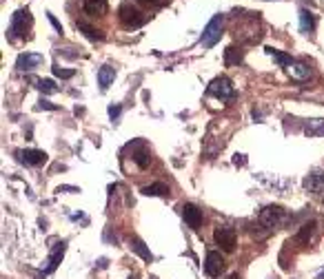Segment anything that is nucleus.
Here are the masks:
<instances>
[{
  "label": "nucleus",
  "instance_id": "nucleus-26",
  "mask_svg": "<svg viewBox=\"0 0 324 279\" xmlns=\"http://www.w3.org/2000/svg\"><path fill=\"white\" fill-rule=\"evenodd\" d=\"M74 74H76L74 69H63L60 64H56V66H53V76L63 78V80H69V78H74Z\"/></svg>",
  "mask_w": 324,
  "mask_h": 279
},
{
  "label": "nucleus",
  "instance_id": "nucleus-19",
  "mask_svg": "<svg viewBox=\"0 0 324 279\" xmlns=\"http://www.w3.org/2000/svg\"><path fill=\"white\" fill-rule=\"evenodd\" d=\"M304 133L309 137H320L324 135V120H309L304 124Z\"/></svg>",
  "mask_w": 324,
  "mask_h": 279
},
{
  "label": "nucleus",
  "instance_id": "nucleus-23",
  "mask_svg": "<svg viewBox=\"0 0 324 279\" xmlns=\"http://www.w3.org/2000/svg\"><path fill=\"white\" fill-rule=\"evenodd\" d=\"M78 29H80L85 36L89 38V40H104V33L102 31H98V29H93V27H89V25H85V22H78Z\"/></svg>",
  "mask_w": 324,
  "mask_h": 279
},
{
  "label": "nucleus",
  "instance_id": "nucleus-30",
  "mask_svg": "<svg viewBox=\"0 0 324 279\" xmlns=\"http://www.w3.org/2000/svg\"><path fill=\"white\" fill-rule=\"evenodd\" d=\"M138 3L144 7H158V5H162V0H138Z\"/></svg>",
  "mask_w": 324,
  "mask_h": 279
},
{
  "label": "nucleus",
  "instance_id": "nucleus-24",
  "mask_svg": "<svg viewBox=\"0 0 324 279\" xmlns=\"http://www.w3.org/2000/svg\"><path fill=\"white\" fill-rule=\"evenodd\" d=\"M242 62V51L236 47H229L225 51V64H240Z\"/></svg>",
  "mask_w": 324,
  "mask_h": 279
},
{
  "label": "nucleus",
  "instance_id": "nucleus-16",
  "mask_svg": "<svg viewBox=\"0 0 324 279\" xmlns=\"http://www.w3.org/2000/svg\"><path fill=\"white\" fill-rule=\"evenodd\" d=\"M315 29V16L309 9H300V31L311 33Z\"/></svg>",
  "mask_w": 324,
  "mask_h": 279
},
{
  "label": "nucleus",
  "instance_id": "nucleus-9",
  "mask_svg": "<svg viewBox=\"0 0 324 279\" xmlns=\"http://www.w3.org/2000/svg\"><path fill=\"white\" fill-rule=\"evenodd\" d=\"M16 155H18V160L22 164L27 166H40L47 162V153L44 151H38V149H25V151H16Z\"/></svg>",
  "mask_w": 324,
  "mask_h": 279
},
{
  "label": "nucleus",
  "instance_id": "nucleus-13",
  "mask_svg": "<svg viewBox=\"0 0 324 279\" xmlns=\"http://www.w3.org/2000/svg\"><path fill=\"white\" fill-rule=\"evenodd\" d=\"M114 78H116V69L111 64H102L98 69V87H100V91H107L109 85L114 82Z\"/></svg>",
  "mask_w": 324,
  "mask_h": 279
},
{
  "label": "nucleus",
  "instance_id": "nucleus-1",
  "mask_svg": "<svg viewBox=\"0 0 324 279\" xmlns=\"http://www.w3.org/2000/svg\"><path fill=\"white\" fill-rule=\"evenodd\" d=\"M287 211L282 208V206H278V204H271V206H264V208L260 211V215H258V224L260 228H264L266 233H271V231H276V228H280L284 222H287Z\"/></svg>",
  "mask_w": 324,
  "mask_h": 279
},
{
  "label": "nucleus",
  "instance_id": "nucleus-12",
  "mask_svg": "<svg viewBox=\"0 0 324 279\" xmlns=\"http://www.w3.org/2000/svg\"><path fill=\"white\" fill-rule=\"evenodd\" d=\"M82 9H85L87 16L100 18V16L107 14L109 5H107V0H82Z\"/></svg>",
  "mask_w": 324,
  "mask_h": 279
},
{
  "label": "nucleus",
  "instance_id": "nucleus-4",
  "mask_svg": "<svg viewBox=\"0 0 324 279\" xmlns=\"http://www.w3.org/2000/svg\"><path fill=\"white\" fill-rule=\"evenodd\" d=\"M213 239H215L218 246L225 250V253H231V250L236 248L238 235H236V231H233L231 226H218L215 233H213Z\"/></svg>",
  "mask_w": 324,
  "mask_h": 279
},
{
  "label": "nucleus",
  "instance_id": "nucleus-3",
  "mask_svg": "<svg viewBox=\"0 0 324 279\" xmlns=\"http://www.w3.org/2000/svg\"><path fill=\"white\" fill-rule=\"evenodd\" d=\"M206 93L209 96H215L220 100H229L236 96V87H233V82L229 80V78L220 76V78H213V80L209 82V89H206Z\"/></svg>",
  "mask_w": 324,
  "mask_h": 279
},
{
  "label": "nucleus",
  "instance_id": "nucleus-14",
  "mask_svg": "<svg viewBox=\"0 0 324 279\" xmlns=\"http://www.w3.org/2000/svg\"><path fill=\"white\" fill-rule=\"evenodd\" d=\"M63 255H65V242H60V244H56L53 253L49 255V259H47V268L42 270V275H49V272H51V270H56V266L60 264V259H63Z\"/></svg>",
  "mask_w": 324,
  "mask_h": 279
},
{
  "label": "nucleus",
  "instance_id": "nucleus-28",
  "mask_svg": "<svg viewBox=\"0 0 324 279\" xmlns=\"http://www.w3.org/2000/svg\"><path fill=\"white\" fill-rule=\"evenodd\" d=\"M47 18H49V22H51V25L56 27V31H58V33H63V25H60L58 20H56V16H53V14H47Z\"/></svg>",
  "mask_w": 324,
  "mask_h": 279
},
{
  "label": "nucleus",
  "instance_id": "nucleus-31",
  "mask_svg": "<svg viewBox=\"0 0 324 279\" xmlns=\"http://www.w3.org/2000/svg\"><path fill=\"white\" fill-rule=\"evenodd\" d=\"M233 164H236V166H238V164L242 166V164H244V155H236V158H233Z\"/></svg>",
  "mask_w": 324,
  "mask_h": 279
},
{
  "label": "nucleus",
  "instance_id": "nucleus-33",
  "mask_svg": "<svg viewBox=\"0 0 324 279\" xmlns=\"http://www.w3.org/2000/svg\"><path fill=\"white\" fill-rule=\"evenodd\" d=\"M317 279H324V268H322V272H320V275H317Z\"/></svg>",
  "mask_w": 324,
  "mask_h": 279
},
{
  "label": "nucleus",
  "instance_id": "nucleus-8",
  "mask_svg": "<svg viewBox=\"0 0 324 279\" xmlns=\"http://www.w3.org/2000/svg\"><path fill=\"white\" fill-rule=\"evenodd\" d=\"M304 188L309 193L317 195V197H324V171H313L304 177Z\"/></svg>",
  "mask_w": 324,
  "mask_h": 279
},
{
  "label": "nucleus",
  "instance_id": "nucleus-6",
  "mask_svg": "<svg viewBox=\"0 0 324 279\" xmlns=\"http://www.w3.org/2000/svg\"><path fill=\"white\" fill-rule=\"evenodd\" d=\"M31 22V16H29V9H18L14 14V18H11V27H9V36L11 40L14 38H18L25 33V27Z\"/></svg>",
  "mask_w": 324,
  "mask_h": 279
},
{
  "label": "nucleus",
  "instance_id": "nucleus-18",
  "mask_svg": "<svg viewBox=\"0 0 324 279\" xmlns=\"http://www.w3.org/2000/svg\"><path fill=\"white\" fill-rule=\"evenodd\" d=\"M169 193V186L162 182H155V184H149V186L142 188V195H147V197H162V195Z\"/></svg>",
  "mask_w": 324,
  "mask_h": 279
},
{
  "label": "nucleus",
  "instance_id": "nucleus-15",
  "mask_svg": "<svg viewBox=\"0 0 324 279\" xmlns=\"http://www.w3.org/2000/svg\"><path fill=\"white\" fill-rule=\"evenodd\" d=\"M287 71H289V76H291L293 80H306V78L311 76V69H309V66H306L304 62H295V60L287 66Z\"/></svg>",
  "mask_w": 324,
  "mask_h": 279
},
{
  "label": "nucleus",
  "instance_id": "nucleus-32",
  "mask_svg": "<svg viewBox=\"0 0 324 279\" xmlns=\"http://www.w3.org/2000/svg\"><path fill=\"white\" fill-rule=\"evenodd\" d=\"M227 279H240V275H238V272H233V275H229Z\"/></svg>",
  "mask_w": 324,
  "mask_h": 279
},
{
  "label": "nucleus",
  "instance_id": "nucleus-27",
  "mask_svg": "<svg viewBox=\"0 0 324 279\" xmlns=\"http://www.w3.org/2000/svg\"><path fill=\"white\" fill-rule=\"evenodd\" d=\"M120 113H122V107H120V104H111V107H109V118H111V122H118Z\"/></svg>",
  "mask_w": 324,
  "mask_h": 279
},
{
  "label": "nucleus",
  "instance_id": "nucleus-34",
  "mask_svg": "<svg viewBox=\"0 0 324 279\" xmlns=\"http://www.w3.org/2000/svg\"><path fill=\"white\" fill-rule=\"evenodd\" d=\"M129 279H138V275H136V272H133V275H131V277H129Z\"/></svg>",
  "mask_w": 324,
  "mask_h": 279
},
{
  "label": "nucleus",
  "instance_id": "nucleus-7",
  "mask_svg": "<svg viewBox=\"0 0 324 279\" xmlns=\"http://www.w3.org/2000/svg\"><path fill=\"white\" fill-rule=\"evenodd\" d=\"M222 270H225V259L218 250H209L206 253V259H204V272L209 277H220Z\"/></svg>",
  "mask_w": 324,
  "mask_h": 279
},
{
  "label": "nucleus",
  "instance_id": "nucleus-2",
  "mask_svg": "<svg viewBox=\"0 0 324 279\" xmlns=\"http://www.w3.org/2000/svg\"><path fill=\"white\" fill-rule=\"evenodd\" d=\"M222 22H225L222 14H215L213 18L206 22L202 36H200V44H202L204 49H211L218 44V40H220V36H222Z\"/></svg>",
  "mask_w": 324,
  "mask_h": 279
},
{
  "label": "nucleus",
  "instance_id": "nucleus-25",
  "mask_svg": "<svg viewBox=\"0 0 324 279\" xmlns=\"http://www.w3.org/2000/svg\"><path fill=\"white\" fill-rule=\"evenodd\" d=\"M31 82H36L38 89H40L42 93H56V91H58L56 82H53V80H49V78H44V80H31Z\"/></svg>",
  "mask_w": 324,
  "mask_h": 279
},
{
  "label": "nucleus",
  "instance_id": "nucleus-29",
  "mask_svg": "<svg viewBox=\"0 0 324 279\" xmlns=\"http://www.w3.org/2000/svg\"><path fill=\"white\" fill-rule=\"evenodd\" d=\"M38 107H40V109H47V111H56V109H58L56 104L49 102V100H40V102H38Z\"/></svg>",
  "mask_w": 324,
  "mask_h": 279
},
{
  "label": "nucleus",
  "instance_id": "nucleus-21",
  "mask_svg": "<svg viewBox=\"0 0 324 279\" xmlns=\"http://www.w3.org/2000/svg\"><path fill=\"white\" fill-rule=\"evenodd\" d=\"M133 162H136L140 169H147L149 164H151V153H149V149H138L136 153H133Z\"/></svg>",
  "mask_w": 324,
  "mask_h": 279
},
{
  "label": "nucleus",
  "instance_id": "nucleus-5",
  "mask_svg": "<svg viewBox=\"0 0 324 279\" xmlns=\"http://www.w3.org/2000/svg\"><path fill=\"white\" fill-rule=\"evenodd\" d=\"M118 14H120V22L127 27V29H136V27L144 25V16H142L136 7H133L131 3H125V5H122Z\"/></svg>",
  "mask_w": 324,
  "mask_h": 279
},
{
  "label": "nucleus",
  "instance_id": "nucleus-10",
  "mask_svg": "<svg viewBox=\"0 0 324 279\" xmlns=\"http://www.w3.org/2000/svg\"><path fill=\"white\" fill-rule=\"evenodd\" d=\"M42 53H29V51H25V53H20L18 55V60H16V69L18 71H31V69H36L38 64H42Z\"/></svg>",
  "mask_w": 324,
  "mask_h": 279
},
{
  "label": "nucleus",
  "instance_id": "nucleus-20",
  "mask_svg": "<svg viewBox=\"0 0 324 279\" xmlns=\"http://www.w3.org/2000/svg\"><path fill=\"white\" fill-rule=\"evenodd\" d=\"M264 51H266V53H269V55H271V58H273V60H276V62H278V64H280V66H289V64H291V62H293V58H291V55H287V53H282V51H278V49H273V47H266V49H264Z\"/></svg>",
  "mask_w": 324,
  "mask_h": 279
},
{
  "label": "nucleus",
  "instance_id": "nucleus-17",
  "mask_svg": "<svg viewBox=\"0 0 324 279\" xmlns=\"http://www.w3.org/2000/svg\"><path fill=\"white\" fill-rule=\"evenodd\" d=\"M129 244H131V250H133V253H138L144 261H151V259H153L151 250L147 248V244H144L140 237H131V242H129Z\"/></svg>",
  "mask_w": 324,
  "mask_h": 279
},
{
  "label": "nucleus",
  "instance_id": "nucleus-11",
  "mask_svg": "<svg viewBox=\"0 0 324 279\" xmlns=\"http://www.w3.org/2000/svg\"><path fill=\"white\" fill-rule=\"evenodd\" d=\"M182 217L189 224V228H200V224H202V211H200L195 204H184L182 206Z\"/></svg>",
  "mask_w": 324,
  "mask_h": 279
},
{
  "label": "nucleus",
  "instance_id": "nucleus-22",
  "mask_svg": "<svg viewBox=\"0 0 324 279\" xmlns=\"http://www.w3.org/2000/svg\"><path fill=\"white\" fill-rule=\"evenodd\" d=\"M315 222H309V224H304L302 228H300V233H298V242L300 244H309L311 242V237H313V233H315Z\"/></svg>",
  "mask_w": 324,
  "mask_h": 279
}]
</instances>
